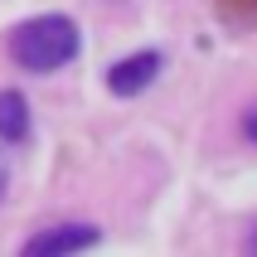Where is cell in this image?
<instances>
[{"label":"cell","instance_id":"cell-1","mask_svg":"<svg viewBox=\"0 0 257 257\" xmlns=\"http://www.w3.org/2000/svg\"><path fill=\"white\" fill-rule=\"evenodd\" d=\"M78 44L83 39H78V25L68 15H39L10 34V58L29 73H54L78 54Z\"/></svg>","mask_w":257,"mask_h":257},{"label":"cell","instance_id":"cell-5","mask_svg":"<svg viewBox=\"0 0 257 257\" xmlns=\"http://www.w3.org/2000/svg\"><path fill=\"white\" fill-rule=\"evenodd\" d=\"M214 10L228 25H257V0H214Z\"/></svg>","mask_w":257,"mask_h":257},{"label":"cell","instance_id":"cell-4","mask_svg":"<svg viewBox=\"0 0 257 257\" xmlns=\"http://www.w3.org/2000/svg\"><path fill=\"white\" fill-rule=\"evenodd\" d=\"M0 136L5 141H25L29 136V102L20 92H0Z\"/></svg>","mask_w":257,"mask_h":257},{"label":"cell","instance_id":"cell-7","mask_svg":"<svg viewBox=\"0 0 257 257\" xmlns=\"http://www.w3.org/2000/svg\"><path fill=\"white\" fill-rule=\"evenodd\" d=\"M247 247H252V252H257V228H252V238H247Z\"/></svg>","mask_w":257,"mask_h":257},{"label":"cell","instance_id":"cell-6","mask_svg":"<svg viewBox=\"0 0 257 257\" xmlns=\"http://www.w3.org/2000/svg\"><path fill=\"white\" fill-rule=\"evenodd\" d=\"M243 126H247V136H252V141H257V107H252V112H247V121H243Z\"/></svg>","mask_w":257,"mask_h":257},{"label":"cell","instance_id":"cell-2","mask_svg":"<svg viewBox=\"0 0 257 257\" xmlns=\"http://www.w3.org/2000/svg\"><path fill=\"white\" fill-rule=\"evenodd\" d=\"M102 233L87 228V223H54V228L34 233L25 243V257H58V252H83V247H92Z\"/></svg>","mask_w":257,"mask_h":257},{"label":"cell","instance_id":"cell-3","mask_svg":"<svg viewBox=\"0 0 257 257\" xmlns=\"http://www.w3.org/2000/svg\"><path fill=\"white\" fill-rule=\"evenodd\" d=\"M156 73H160V54H131L126 63H116V68L107 73V87H112L116 97H136V92L151 87Z\"/></svg>","mask_w":257,"mask_h":257},{"label":"cell","instance_id":"cell-8","mask_svg":"<svg viewBox=\"0 0 257 257\" xmlns=\"http://www.w3.org/2000/svg\"><path fill=\"white\" fill-rule=\"evenodd\" d=\"M0 194H5V175H0Z\"/></svg>","mask_w":257,"mask_h":257}]
</instances>
